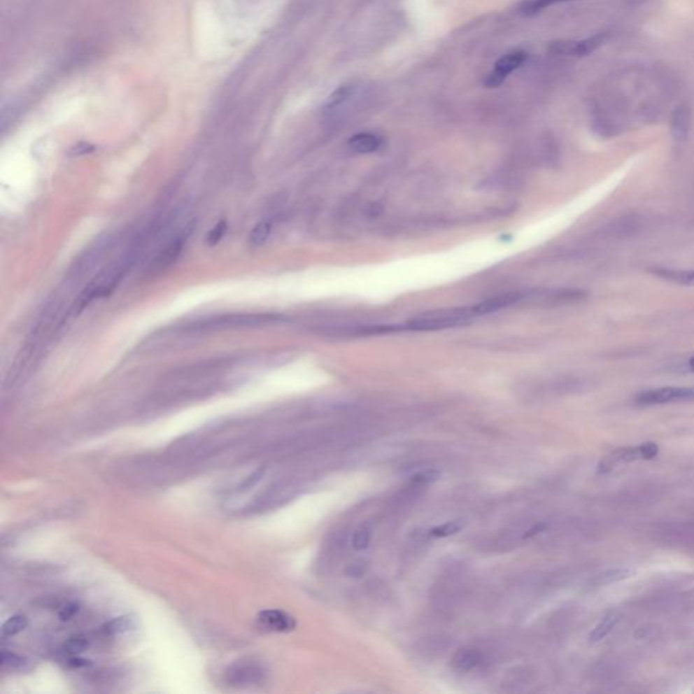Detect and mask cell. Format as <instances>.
<instances>
[{
	"instance_id": "obj_25",
	"label": "cell",
	"mask_w": 694,
	"mask_h": 694,
	"mask_svg": "<svg viewBox=\"0 0 694 694\" xmlns=\"http://www.w3.org/2000/svg\"><path fill=\"white\" fill-rule=\"evenodd\" d=\"M23 659L21 656L15 655V653H11V652H7L4 650L1 652V665L4 667H10V669H18V667H22L23 666Z\"/></svg>"
},
{
	"instance_id": "obj_27",
	"label": "cell",
	"mask_w": 694,
	"mask_h": 694,
	"mask_svg": "<svg viewBox=\"0 0 694 694\" xmlns=\"http://www.w3.org/2000/svg\"><path fill=\"white\" fill-rule=\"evenodd\" d=\"M78 610H79L78 604H73V602L65 604L64 607H60V610H59V617L63 621H68L78 613Z\"/></svg>"
},
{
	"instance_id": "obj_13",
	"label": "cell",
	"mask_w": 694,
	"mask_h": 694,
	"mask_svg": "<svg viewBox=\"0 0 694 694\" xmlns=\"http://www.w3.org/2000/svg\"><path fill=\"white\" fill-rule=\"evenodd\" d=\"M517 300H518V295L517 293H506V295H500V296L487 299L486 302H481V303L477 304L474 308H475L476 316L477 315H488V313L497 312L499 309H503V308L510 306L511 304L516 303Z\"/></svg>"
},
{
	"instance_id": "obj_5",
	"label": "cell",
	"mask_w": 694,
	"mask_h": 694,
	"mask_svg": "<svg viewBox=\"0 0 694 694\" xmlns=\"http://www.w3.org/2000/svg\"><path fill=\"white\" fill-rule=\"evenodd\" d=\"M527 59V53L522 49L511 50L502 57H499L498 62L495 63L494 69L486 76L484 79V86L488 88H495L502 86L504 80L517 69H520L523 63Z\"/></svg>"
},
{
	"instance_id": "obj_2",
	"label": "cell",
	"mask_w": 694,
	"mask_h": 694,
	"mask_svg": "<svg viewBox=\"0 0 694 694\" xmlns=\"http://www.w3.org/2000/svg\"><path fill=\"white\" fill-rule=\"evenodd\" d=\"M476 312L474 306L469 308H451V309H438L422 313L411 319L407 323V328L418 330V331H434L444 330L455 325H464L469 322V319L475 318Z\"/></svg>"
},
{
	"instance_id": "obj_12",
	"label": "cell",
	"mask_w": 694,
	"mask_h": 694,
	"mask_svg": "<svg viewBox=\"0 0 694 694\" xmlns=\"http://www.w3.org/2000/svg\"><path fill=\"white\" fill-rule=\"evenodd\" d=\"M383 144L380 136L374 133H357L348 140V147L357 153H371L376 152Z\"/></svg>"
},
{
	"instance_id": "obj_15",
	"label": "cell",
	"mask_w": 694,
	"mask_h": 694,
	"mask_svg": "<svg viewBox=\"0 0 694 694\" xmlns=\"http://www.w3.org/2000/svg\"><path fill=\"white\" fill-rule=\"evenodd\" d=\"M137 625L139 623L134 616H121L108 621L106 625H104L102 630L106 635H122L130 630H134L137 628Z\"/></svg>"
},
{
	"instance_id": "obj_17",
	"label": "cell",
	"mask_w": 694,
	"mask_h": 694,
	"mask_svg": "<svg viewBox=\"0 0 694 694\" xmlns=\"http://www.w3.org/2000/svg\"><path fill=\"white\" fill-rule=\"evenodd\" d=\"M271 231H273V224L271 221H260L258 222L250 232L248 235V243L253 246V247H260V246H263L267 239L270 238L271 235Z\"/></svg>"
},
{
	"instance_id": "obj_28",
	"label": "cell",
	"mask_w": 694,
	"mask_h": 694,
	"mask_svg": "<svg viewBox=\"0 0 694 694\" xmlns=\"http://www.w3.org/2000/svg\"><path fill=\"white\" fill-rule=\"evenodd\" d=\"M632 571L629 569H624V568H620V569H614V571H609L607 574H605V582H617V581H623V579H627L628 576H630Z\"/></svg>"
},
{
	"instance_id": "obj_3",
	"label": "cell",
	"mask_w": 694,
	"mask_h": 694,
	"mask_svg": "<svg viewBox=\"0 0 694 694\" xmlns=\"http://www.w3.org/2000/svg\"><path fill=\"white\" fill-rule=\"evenodd\" d=\"M609 34L600 33L583 40H558L549 43V52L562 57H583L607 43Z\"/></svg>"
},
{
	"instance_id": "obj_6",
	"label": "cell",
	"mask_w": 694,
	"mask_h": 694,
	"mask_svg": "<svg viewBox=\"0 0 694 694\" xmlns=\"http://www.w3.org/2000/svg\"><path fill=\"white\" fill-rule=\"evenodd\" d=\"M192 232V228H186L180 234H178L175 238L171 239L167 246L152 260L151 263L147 267L148 274H159L169 269L175 260L179 258L187 238Z\"/></svg>"
},
{
	"instance_id": "obj_4",
	"label": "cell",
	"mask_w": 694,
	"mask_h": 694,
	"mask_svg": "<svg viewBox=\"0 0 694 694\" xmlns=\"http://www.w3.org/2000/svg\"><path fill=\"white\" fill-rule=\"evenodd\" d=\"M640 406H659L694 400V387H662L644 390L636 396Z\"/></svg>"
},
{
	"instance_id": "obj_32",
	"label": "cell",
	"mask_w": 694,
	"mask_h": 694,
	"mask_svg": "<svg viewBox=\"0 0 694 694\" xmlns=\"http://www.w3.org/2000/svg\"><path fill=\"white\" fill-rule=\"evenodd\" d=\"M68 665L73 669H80V667H85V666H88V660L87 659H82V658H78V656H73L68 660Z\"/></svg>"
},
{
	"instance_id": "obj_18",
	"label": "cell",
	"mask_w": 694,
	"mask_h": 694,
	"mask_svg": "<svg viewBox=\"0 0 694 694\" xmlns=\"http://www.w3.org/2000/svg\"><path fill=\"white\" fill-rule=\"evenodd\" d=\"M464 527H465V520H449L446 523L438 525V526H435L433 529H430L429 534L432 537H435V539H445V537L455 536L457 533H460Z\"/></svg>"
},
{
	"instance_id": "obj_21",
	"label": "cell",
	"mask_w": 694,
	"mask_h": 694,
	"mask_svg": "<svg viewBox=\"0 0 694 694\" xmlns=\"http://www.w3.org/2000/svg\"><path fill=\"white\" fill-rule=\"evenodd\" d=\"M369 544H370V530L367 527L357 529L353 534V539H351L353 549L357 552L365 551L368 548Z\"/></svg>"
},
{
	"instance_id": "obj_16",
	"label": "cell",
	"mask_w": 694,
	"mask_h": 694,
	"mask_svg": "<svg viewBox=\"0 0 694 694\" xmlns=\"http://www.w3.org/2000/svg\"><path fill=\"white\" fill-rule=\"evenodd\" d=\"M620 621V616L617 613H609L607 617L595 627V629L590 635V642L597 643L601 642L605 636L610 633V630L616 627V624Z\"/></svg>"
},
{
	"instance_id": "obj_7",
	"label": "cell",
	"mask_w": 694,
	"mask_h": 694,
	"mask_svg": "<svg viewBox=\"0 0 694 694\" xmlns=\"http://www.w3.org/2000/svg\"><path fill=\"white\" fill-rule=\"evenodd\" d=\"M362 92L361 86L357 85H345V86L338 87L327 99L325 105V111L328 114H335L339 113L341 110L351 106Z\"/></svg>"
},
{
	"instance_id": "obj_1",
	"label": "cell",
	"mask_w": 694,
	"mask_h": 694,
	"mask_svg": "<svg viewBox=\"0 0 694 694\" xmlns=\"http://www.w3.org/2000/svg\"><path fill=\"white\" fill-rule=\"evenodd\" d=\"M672 86L666 75L650 66H630L607 76L595 88L593 124L604 136L617 134L630 115L652 117L665 105Z\"/></svg>"
},
{
	"instance_id": "obj_9",
	"label": "cell",
	"mask_w": 694,
	"mask_h": 694,
	"mask_svg": "<svg viewBox=\"0 0 694 694\" xmlns=\"http://www.w3.org/2000/svg\"><path fill=\"white\" fill-rule=\"evenodd\" d=\"M636 460H643L640 446L636 448H620L610 455H607L598 465L597 475H605L614 469L621 462H632Z\"/></svg>"
},
{
	"instance_id": "obj_29",
	"label": "cell",
	"mask_w": 694,
	"mask_h": 694,
	"mask_svg": "<svg viewBox=\"0 0 694 694\" xmlns=\"http://www.w3.org/2000/svg\"><path fill=\"white\" fill-rule=\"evenodd\" d=\"M364 564L365 563H364L362 560H360V562H354V563L350 564V565H348V568H347V574H348V575H351V576H353V575H354V576H361V575H364V572H365Z\"/></svg>"
},
{
	"instance_id": "obj_22",
	"label": "cell",
	"mask_w": 694,
	"mask_h": 694,
	"mask_svg": "<svg viewBox=\"0 0 694 694\" xmlns=\"http://www.w3.org/2000/svg\"><path fill=\"white\" fill-rule=\"evenodd\" d=\"M90 647V642L87 640L86 637H72L69 639L66 643H65L64 651L68 653V655H72V656H78L79 653L85 652V651L88 650Z\"/></svg>"
},
{
	"instance_id": "obj_14",
	"label": "cell",
	"mask_w": 694,
	"mask_h": 694,
	"mask_svg": "<svg viewBox=\"0 0 694 694\" xmlns=\"http://www.w3.org/2000/svg\"><path fill=\"white\" fill-rule=\"evenodd\" d=\"M652 274L656 277L684 286H694V270H675V269H652Z\"/></svg>"
},
{
	"instance_id": "obj_31",
	"label": "cell",
	"mask_w": 694,
	"mask_h": 694,
	"mask_svg": "<svg viewBox=\"0 0 694 694\" xmlns=\"http://www.w3.org/2000/svg\"><path fill=\"white\" fill-rule=\"evenodd\" d=\"M545 529H546V525H545V523H537V525H534V526H532V527H530V529H529V530H527V532L525 533V536H523V537H525V539H530V537H534V536H537L539 533H541V532H544Z\"/></svg>"
},
{
	"instance_id": "obj_20",
	"label": "cell",
	"mask_w": 694,
	"mask_h": 694,
	"mask_svg": "<svg viewBox=\"0 0 694 694\" xmlns=\"http://www.w3.org/2000/svg\"><path fill=\"white\" fill-rule=\"evenodd\" d=\"M27 627V618L24 616H14L11 618H8L4 625H3V635L4 636H15L18 633H21L22 630H24V628Z\"/></svg>"
},
{
	"instance_id": "obj_24",
	"label": "cell",
	"mask_w": 694,
	"mask_h": 694,
	"mask_svg": "<svg viewBox=\"0 0 694 694\" xmlns=\"http://www.w3.org/2000/svg\"><path fill=\"white\" fill-rule=\"evenodd\" d=\"M439 477H441V472L439 471H437V469H426V471H422V472H418L416 475H413L411 481L413 484L427 486V484H432L434 481H437Z\"/></svg>"
},
{
	"instance_id": "obj_19",
	"label": "cell",
	"mask_w": 694,
	"mask_h": 694,
	"mask_svg": "<svg viewBox=\"0 0 694 694\" xmlns=\"http://www.w3.org/2000/svg\"><path fill=\"white\" fill-rule=\"evenodd\" d=\"M562 1H567V0H525L520 6V13L526 17H532V15L541 13L542 10H545L553 4L562 3Z\"/></svg>"
},
{
	"instance_id": "obj_33",
	"label": "cell",
	"mask_w": 694,
	"mask_h": 694,
	"mask_svg": "<svg viewBox=\"0 0 694 694\" xmlns=\"http://www.w3.org/2000/svg\"><path fill=\"white\" fill-rule=\"evenodd\" d=\"M688 369H689V371L694 373V355L693 357H691L689 361H688Z\"/></svg>"
},
{
	"instance_id": "obj_26",
	"label": "cell",
	"mask_w": 694,
	"mask_h": 694,
	"mask_svg": "<svg viewBox=\"0 0 694 694\" xmlns=\"http://www.w3.org/2000/svg\"><path fill=\"white\" fill-rule=\"evenodd\" d=\"M640 446V451H642V455H643V460H652L655 458L658 453H659V448L655 442H644Z\"/></svg>"
},
{
	"instance_id": "obj_8",
	"label": "cell",
	"mask_w": 694,
	"mask_h": 694,
	"mask_svg": "<svg viewBox=\"0 0 694 694\" xmlns=\"http://www.w3.org/2000/svg\"><path fill=\"white\" fill-rule=\"evenodd\" d=\"M692 124V111L686 104L677 105L672 113L670 130L672 139L677 143H684L688 140Z\"/></svg>"
},
{
	"instance_id": "obj_30",
	"label": "cell",
	"mask_w": 694,
	"mask_h": 694,
	"mask_svg": "<svg viewBox=\"0 0 694 694\" xmlns=\"http://www.w3.org/2000/svg\"><path fill=\"white\" fill-rule=\"evenodd\" d=\"M94 151V147L90 146V144H78L73 147V150L71 151V155L73 156H80V155H86V153H90V152Z\"/></svg>"
},
{
	"instance_id": "obj_11",
	"label": "cell",
	"mask_w": 694,
	"mask_h": 694,
	"mask_svg": "<svg viewBox=\"0 0 694 694\" xmlns=\"http://www.w3.org/2000/svg\"><path fill=\"white\" fill-rule=\"evenodd\" d=\"M481 662V652L476 647H461L452 658V666L455 672H469L475 670Z\"/></svg>"
},
{
	"instance_id": "obj_10",
	"label": "cell",
	"mask_w": 694,
	"mask_h": 694,
	"mask_svg": "<svg viewBox=\"0 0 694 694\" xmlns=\"http://www.w3.org/2000/svg\"><path fill=\"white\" fill-rule=\"evenodd\" d=\"M258 621L263 628L274 632H289L296 628L295 618L282 610H263L258 614Z\"/></svg>"
},
{
	"instance_id": "obj_23",
	"label": "cell",
	"mask_w": 694,
	"mask_h": 694,
	"mask_svg": "<svg viewBox=\"0 0 694 694\" xmlns=\"http://www.w3.org/2000/svg\"><path fill=\"white\" fill-rule=\"evenodd\" d=\"M225 232H227V222L224 220H221L208 232V235L205 238V243L209 247H215L221 241V239L224 238Z\"/></svg>"
}]
</instances>
